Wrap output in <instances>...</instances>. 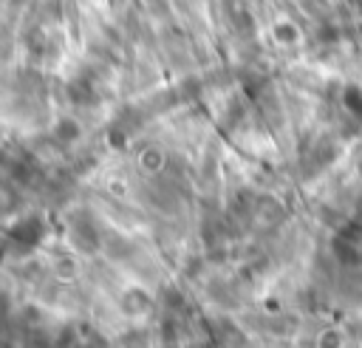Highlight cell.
I'll use <instances>...</instances> for the list:
<instances>
[{
    "instance_id": "obj_1",
    "label": "cell",
    "mask_w": 362,
    "mask_h": 348,
    "mask_svg": "<svg viewBox=\"0 0 362 348\" xmlns=\"http://www.w3.org/2000/svg\"><path fill=\"white\" fill-rule=\"evenodd\" d=\"M337 255H342L345 260H362V224H351L345 226L337 240H334Z\"/></svg>"
},
{
    "instance_id": "obj_2",
    "label": "cell",
    "mask_w": 362,
    "mask_h": 348,
    "mask_svg": "<svg viewBox=\"0 0 362 348\" xmlns=\"http://www.w3.org/2000/svg\"><path fill=\"white\" fill-rule=\"evenodd\" d=\"M345 102H348V108H351L354 113H362V88H354V91H348Z\"/></svg>"
}]
</instances>
